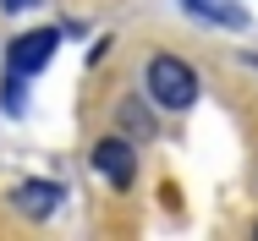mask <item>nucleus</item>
Segmentation results:
<instances>
[{"instance_id":"nucleus-1","label":"nucleus","mask_w":258,"mask_h":241,"mask_svg":"<svg viewBox=\"0 0 258 241\" xmlns=\"http://www.w3.org/2000/svg\"><path fill=\"white\" fill-rule=\"evenodd\" d=\"M143 83H149V99H154L159 110H170V115H181V110L198 104V71L181 55H149Z\"/></svg>"},{"instance_id":"nucleus-2","label":"nucleus","mask_w":258,"mask_h":241,"mask_svg":"<svg viewBox=\"0 0 258 241\" xmlns=\"http://www.w3.org/2000/svg\"><path fill=\"white\" fill-rule=\"evenodd\" d=\"M60 49V28H33V33H17L11 49H6V60H11V71H22V77H39L44 66H50V55Z\"/></svg>"},{"instance_id":"nucleus-3","label":"nucleus","mask_w":258,"mask_h":241,"mask_svg":"<svg viewBox=\"0 0 258 241\" xmlns=\"http://www.w3.org/2000/svg\"><path fill=\"white\" fill-rule=\"evenodd\" d=\"M94 170H99V181H110L115 192H126V187L138 181L132 137H99V143H94Z\"/></svg>"},{"instance_id":"nucleus-4","label":"nucleus","mask_w":258,"mask_h":241,"mask_svg":"<svg viewBox=\"0 0 258 241\" xmlns=\"http://www.w3.org/2000/svg\"><path fill=\"white\" fill-rule=\"evenodd\" d=\"M60 197H66V187H60V181H17L11 203H17L28 219H50L55 208H60Z\"/></svg>"},{"instance_id":"nucleus-5","label":"nucleus","mask_w":258,"mask_h":241,"mask_svg":"<svg viewBox=\"0 0 258 241\" xmlns=\"http://www.w3.org/2000/svg\"><path fill=\"white\" fill-rule=\"evenodd\" d=\"M192 17H204L214 28H247V11L242 6H231V0H181Z\"/></svg>"},{"instance_id":"nucleus-6","label":"nucleus","mask_w":258,"mask_h":241,"mask_svg":"<svg viewBox=\"0 0 258 241\" xmlns=\"http://www.w3.org/2000/svg\"><path fill=\"white\" fill-rule=\"evenodd\" d=\"M115 121H121V132H126L132 143H149V137H154V115H149L138 99H121V104H115Z\"/></svg>"},{"instance_id":"nucleus-7","label":"nucleus","mask_w":258,"mask_h":241,"mask_svg":"<svg viewBox=\"0 0 258 241\" xmlns=\"http://www.w3.org/2000/svg\"><path fill=\"white\" fill-rule=\"evenodd\" d=\"M0 104H6V115H22V110H28V88H22V71H11V77H6V88H0Z\"/></svg>"},{"instance_id":"nucleus-8","label":"nucleus","mask_w":258,"mask_h":241,"mask_svg":"<svg viewBox=\"0 0 258 241\" xmlns=\"http://www.w3.org/2000/svg\"><path fill=\"white\" fill-rule=\"evenodd\" d=\"M0 6H6V11H11V17H17V11H28V6H33V0H0Z\"/></svg>"}]
</instances>
